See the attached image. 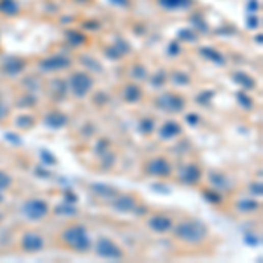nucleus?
Returning a JSON list of instances; mask_svg holds the SVG:
<instances>
[{
    "instance_id": "nucleus-1",
    "label": "nucleus",
    "mask_w": 263,
    "mask_h": 263,
    "mask_svg": "<svg viewBox=\"0 0 263 263\" xmlns=\"http://www.w3.org/2000/svg\"><path fill=\"white\" fill-rule=\"evenodd\" d=\"M174 230V237L177 241L185 242V244H200L209 237V228L204 221L200 219H185L179 225L172 226Z\"/></svg>"
},
{
    "instance_id": "nucleus-2",
    "label": "nucleus",
    "mask_w": 263,
    "mask_h": 263,
    "mask_svg": "<svg viewBox=\"0 0 263 263\" xmlns=\"http://www.w3.org/2000/svg\"><path fill=\"white\" fill-rule=\"evenodd\" d=\"M60 241L63 246H67L69 249L75 251V253H88L91 249V241L90 235H88V228L85 225H69L67 228H63L60 232Z\"/></svg>"
},
{
    "instance_id": "nucleus-3",
    "label": "nucleus",
    "mask_w": 263,
    "mask_h": 263,
    "mask_svg": "<svg viewBox=\"0 0 263 263\" xmlns=\"http://www.w3.org/2000/svg\"><path fill=\"white\" fill-rule=\"evenodd\" d=\"M67 88H69L70 93H72L75 98H85L88 97V93L93 90V77L88 72L77 70V72H74L69 77Z\"/></svg>"
},
{
    "instance_id": "nucleus-4",
    "label": "nucleus",
    "mask_w": 263,
    "mask_h": 263,
    "mask_svg": "<svg viewBox=\"0 0 263 263\" xmlns=\"http://www.w3.org/2000/svg\"><path fill=\"white\" fill-rule=\"evenodd\" d=\"M95 253L103 260H123L125 258V251L121 249V246L109 237L98 239L97 244H95Z\"/></svg>"
},
{
    "instance_id": "nucleus-5",
    "label": "nucleus",
    "mask_w": 263,
    "mask_h": 263,
    "mask_svg": "<svg viewBox=\"0 0 263 263\" xmlns=\"http://www.w3.org/2000/svg\"><path fill=\"white\" fill-rule=\"evenodd\" d=\"M156 107L160 111H165V113H170V114H177V113H182L186 107V98L179 93H162L160 97L154 100Z\"/></svg>"
},
{
    "instance_id": "nucleus-6",
    "label": "nucleus",
    "mask_w": 263,
    "mask_h": 263,
    "mask_svg": "<svg viewBox=\"0 0 263 263\" xmlns=\"http://www.w3.org/2000/svg\"><path fill=\"white\" fill-rule=\"evenodd\" d=\"M21 213L25 214L30 221H41L44 216L49 213V204L42 198H30L21 207Z\"/></svg>"
},
{
    "instance_id": "nucleus-7",
    "label": "nucleus",
    "mask_w": 263,
    "mask_h": 263,
    "mask_svg": "<svg viewBox=\"0 0 263 263\" xmlns=\"http://www.w3.org/2000/svg\"><path fill=\"white\" fill-rule=\"evenodd\" d=\"M142 170H144V174L153 175V177H167V175L172 174V165H170V162L167 158L154 156L144 163Z\"/></svg>"
},
{
    "instance_id": "nucleus-8",
    "label": "nucleus",
    "mask_w": 263,
    "mask_h": 263,
    "mask_svg": "<svg viewBox=\"0 0 263 263\" xmlns=\"http://www.w3.org/2000/svg\"><path fill=\"white\" fill-rule=\"evenodd\" d=\"M44 246H46V242H44V237L39 232H30L29 230V232H25L21 235V239H19V248L29 254L41 253Z\"/></svg>"
},
{
    "instance_id": "nucleus-9",
    "label": "nucleus",
    "mask_w": 263,
    "mask_h": 263,
    "mask_svg": "<svg viewBox=\"0 0 263 263\" xmlns=\"http://www.w3.org/2000/svg\"><path fill=\"white\" fill-rule=\"evenodd\" d=\"M177 179H179L181 185L195 186L202 179V169L197 165V163L190 162V163H186V165L181 167V172H179Z\"/></svg>"
},
{
    "instance_id": "nucleus-10",
    "label": "nucleus",
    "mask_w": 263,
    "mask_h": 263,
    "mask_svg": "<svg viewBox=\"0 0 263 263\" xmlns=\"http://www.w3.org/2000/svg\"><path fill=\"white\" fill-rule=\"evenodd\" d=\"M70 67V60L63 55H53L39 62V69L42 72H58V70H65Z\"/></svg>"
},
{
    "instance_id": "nucleus-11",
    "label": "nucleus",
    "mask_w": 263,
    "mask_h": 263,
    "mask_svg": "<svg viewBox=\"0 0 263 263\" xmlns=\"http://www.w3.org/2000/svg\"><path fill=\"white\" fill-rule=\"evenodd\" d=\"M111 205H113V209L116 211V213H121V214L134 213L139 207L137 198H135L134 195H119V193L111 200Z\"/></svg>"
},
{
    "instance_id": "nucleus-12",
    "label": "nucleus",
    "mask_w": 263,
    "mask_h": 263,
    "mask_svg": "<svg viewBox=\"0 0 263 263\" xmlns=\"http://www.w3.org/2000/svg\"><path fill=\"white\" fill-rule=\"evenodd\" d=\"M147 226L156 233H167L172 230L174 221L172 218L167 216V214H154V216L147 219Z\"/></svg>"
},
{
    "instance_id": "nucleus-13",
    "label": "nucleus",
    "mask_w": 263,
    "mask_h": 263,
    "mask_svg": "<svg viewBox=\"0 0 263 263\" xmlns=\"http://www.w3.org/2000/svg\"><path fill=\"white\" fill-rule=\"evenodd\" d=\"M27 67V62L23 58L18 57H7L2 62V72H6L7 75H18L19 72H23Z\"/></svg>"
},
{
    "instance_id": "nucleus-14",
    "label": "nucleus",
    "mask_w": 263,
    "mask_h": 263,
    "mask_svg": "<svg viewBox=\"0 0 263 263\" xmlns=\"http://www.w3.org/2000/svg\"><path fill=\"white\" fill-rule=\"evenodd\" d=\"M67 123H69V118H67L62 111H57V109L49 111V113L44 116V125H46L47 128L60 130L63 128V126H67Z\"/></svg>"
},
{
    "instance_id": "nucleus-15",
    "label": "nucleus",
    "mask_w": 263,
    "mask_h": 263,
    "mask_svg": "<svg viewBox=\"0 0 263 263\" xmlns=\"http://www.w3.org/2000/svg\"><path fill=\"white\" fill-rule=\"evenodd\" d=\"M181 125H179L177 121H174V119H169V121H165L163 125L158 128V137L162 139V141H172L177 135H181Z\"/></svg>"
},
{
    "instance_id": "nucleus-16",
    "label": "nucleus",
    "mask_w": 263,
    "mask_h": 263,
    "mask_svg": "<svg viewBox=\"0 0 263 263\" xmlns=\"http://www.w3.org/2000/svg\"><path fill=\"white\" fill-rule=\"evenodd\" d=\"M91 190H93V193L97 195V197L103 198V200H113V198L119 193V191L114 188V186L100 185V182H97V185H91Z\"/></svg>"
},
{
    "instance_id": "nucleus-17",
    "label": "nucleus",
    "mask_w": 263,
    "mask_h": 263,
    "mask_svg": "<svg viewBox=\"0 0 263 263\" xmlns=\"http://www.w3.org/2000/svg\"><path fill=\"white\" fill-rule=\"evenodd\" d=\"M123 98H125V102L128 103H135L139 102L142 98V90L139 85H135V83H128L125 88H123Z\"/></svg>"
},
{
    "instance_id": "nucleus-18",
    "label": "nucleus",
    "mask_w": 263,
    "mask_h": 263,
    "mask_svg": "<svg viewBox=\"0 0 263 263\" xmlns=\"http://www.w3.org/2000/svg\"><path fill=\"white\" fill-rule=\"evenodd\" d=\"M232 79H233V83H237V85L241 86L244 91H251V90H254V88H256V83H254V79L251 77L249 74L242 72V70H239V72H233Z\"/></svg>"
},
{
    "instance_id": "nucleus-19",
    "label": "nucleus",
    "mask_w": 263,
    "mask_h": 263,
    "mask_svg": "<svg viewBox=\"0 0 263 263\" xmlns=\"http://www.w3.org/2000/svg\"><path fill=\"white\" fill-rule=\"evenodd\" d=\"M198 53H200V57H204L205 60H209V62H213L214 65H225V57H223L219 51L213 49V47H200L198 49Z\"/></svg>"
},
{
    "instance_id": "nucleus-20",
    "label": "nucleus",
    "mask_w": 263,
    "mask_h": 263,
    "mask_svg": "<svg viewBox=\"0 0 263 263\" xmlns=\"http://www.w3.org/2000/svg\"><path fill=\"white\" fill-rule=\"evenodd\" d=\"M19 13V6L16 0H0V14L13 18Z\"/></svg>"
},
{
    "instance_id": "nucleus-21",
    "label": "nucleus",
    "mask_w": 263,
    "mask_h": 263,
    "mask_svg": "<svg viewBox=\"0 0 263 263\" xmlns=\"http://www.w3.org/2000/svg\"><path fill=\"white\" fill-rule=\"evenodd\" d=\"M158 4L167 11H179L191 6V0H158Z\"/></svg>"
},
{
    "instance_id": "nucleus-22",
    "label": "nucleus",
    "mask_w": 263,
    "mask_h": 263,
    "mask_svg": "<svg viewBox=\"0 0 263 263\" xmlns=\"http://www.w3.org/2000/svg\"><path fill=\"white\" fill-rule=\"evenodd\" d=\"M260 209V202L256 200H248V198H242V200L237 202V211L242 214H248V213H254V211Z\"/></svg>"
},
{
    "instance_id": "nucleus-23",
    "label": "nucleus",
    "mask_w": 263,
    "mask_h": 263,
    "mask_svg": "<svg viewBox=\"0 0 263 263\" xmlns=\"http://www.w3.org/2000/svg\"><path fill=\"white\" fill-rule=\"evenodd\" d=\"M55 214H60V216H74V214H77V207L72 202L65 200L55 207Z\"/></svg>"
},
{
    "instance_id": "nucleus-24",
    "label": "nucleus",
    "mask_w": 263,
    "mask_h": 263,
    "mask_svg": "<svg viewBox=\"0 0 263 263\" xmlns=\"http://www.w3.org/2000/svg\"><path fill=\"white\" fill-rule=\"evenodd\" d=\"M14 125H16V128H19V130H30L32 126L35 125V119H34V116H30V114H21V116L16 118Z\"/></svg>"
},
{
    "instance_id": "nucleus-25",
    "label": "nucleus",
    "mask_w": 263,
    "mask_h": 263,
    "mask_svg": "<svg viewBox=\"0 0 263 263\" xmlns=\"http://www.w3.org/2000/svg\"><path fill=\"white\" fill-rule=\"evenodd\" d=\"M211 185L214 186V190H221V188H226L230 185L228 182V177L223 174H218V172H211V177H209Z\"/></svg>"
},
{
    "instance_id": "nucleus-26",
    "label": "nucleus",
    "mask_w": 263,
    "mask_h": 263,
    "mask_svg": "<svg viewBox=\"0 0 263 263\" xmlns=\"http://www.w3.org/2000/svg\"><path fill=\"white\" fill-rule=\"evenodd\" d=\"M130 75H132V79H135V81H146L147 70L142 63H135V65H132V69H130Z\"/></svg>"
},
{
    "instance_id": "nucleus-27",
    "label": "nucleus",
    "mask_w": 263,
    "mask_h": 263,
    "mask_svg": "<svg viewBox=\"0 0 263 263\" xmlns=\"http://www.w3.org/2000/svg\"><path fill=\"white\" fill-rule=\"evenodd\" d=\"M170 81H172L174 85H177V86H188L190 83H191V79H190V75L186 74V72H181V70H174V72L170 74Z\"/></svg>"
},
{
    "instance_id": "nucleus-28",
    "label": "nucleus",
    "mask_w": 263,
    "mask_h": 263,
    "mask_svg": "<svg viewBox=\"0 0 263 263\" xmlns=\"http://www.w3.org/2000/svg\"><path fill=\"white\" fill-rule=\"evenodd\" d=\"M237 100H239V103H241L242 107H244V109H248V111L253 109V103H254L253 98H251L244 90L239 91V93H237Z\"/></svg>"
},
{
    "instance_id": "nucleus-29",
    "label": "nucleus",
    "mask_w": 263,
    "mask_h": 263,
    "mask_svg": "<svg viewBox=\"0 0 263 263\" xmlns=\"http://www.w3.org/2000/svg\"><path fill=\"white\" fill-rule=\"evenodd\" d=\"M114 162H116V156H114L113 151H103L102 153V158H100V163H103V170L111 169V167L114 165Z\"/></svg>"
},
{
    "instance_id": "nucleus-30",
    "label": "nucleus",
    "mask_w": 263,
    "mask_h": 263,
    "mask_svg": "<svg viewBox=\"0 0 263 263\" xmlns=\"http://www.w3.org/2000/svg\"><path fill=\"white\" fill-rule=\"evenodd\" d=\"M11 186H13V177L4 170H0V191L9 190Z\"/></svg>"
},
{
    "instance_id": "nucleus-31",
    "label": "nucleus",
    "mask_w": 263,
    "mask_h": 263,
    "mask_svg": "<svg viewBox=\"0 0 263 263\" xmlns=\"http://www.w3.org/2000/svg\"><path fill=\"white\" fill-rule=\"evenodd\" d=\"M67 39L70 41V44L74 46H79V44H85L86 42V37L79 32H67Z\"/></svg>"
},
{
    "instance_id": "nucleus-32",
    "label": "nucleus",
    "mask_w": 263,
    "mask_h": 263,
    "mask_svg": "<svg viewBox=\"0 0 263 263\" xmlns=\"http://www.w3.org/2000/svg\"><path fill=\"white\" fill-rule=\"evenodd\" d=\"M204 197L211 204H219L221 202V195H219L218 190H204Z\"/></svg>"
},
{
    "instance_id": "nucleus-33",
    "label": "nucleus",
    "mask_w": 263,
    "mask_h": 263,
    "mask_svg": "<svg viewBox=\"0 0 263 263\" xmlns=\"http://www.w3.org/2000/svg\"><path fill=\"white\" fill-rule=\"evenodd\" d=\"M139 128H141V132L144 135H149L151 132L154 130V121L151 118H146V119H142L141 121V125H139Z\"/></svg>"
},
{
    "instance_id": "nucleus-34",
    "label": "nucleus",
    "mask_w": 263,
    "mask_h": 263,
    "mask_svg": "<svg viewBox=\"0 0 263 263\" xmlns=\"http://www.w3.org/2000/svg\"><path fill=\"white\" fill-rule=\"evenodd\" d=\"M165 81H167V75L163 70H160V72H156L153 75V79H151V85H153L154 88H160L165 85Z\"/></svg>"
},
{
    "instance_id": "nucleus-35",
    "label": "nucleus",
    "mask_w": 263,
    "mask_h": 263,
    "mask_svg": "<svg viewBox=\"0 0 263 263\" xmlns=\"http://www.w3.org/2000/svg\"><path fill=\"white\" fill-rule=\"evenodd\" d=\"M19 106H23V107H32L35 103V97L32 95V91H29V93H25L21 98H19Z\"/></svg>"
},
{
    "instance_id": "nucleus-36",
    "label": "nucleus",
    "mask_w": 263,
    "mask_h": 263,
    "mask_svg": "<svg viewBox=\"0 0 263 263\" xmlns=\"http://www.w3.org/2000/svg\"><path fill=\"white\" fill-rule=\"evenodd\" d=\"M177 35H179V39H181V41H188V42H195V41H197V35H195L191 30H181Z\"/></svg>"
},
{
    "instance_id": "nucleus-37",
    "label": "nucleus",
    "mask_w": 263,
    "mask_h": 263,
    "mask_svg": "<svg viewBox=\"0 0 263 263\" xmlns=\"http://www.w3.org/2000/svg\"><path fill=\"white\" fill-rule=\"evenodd\" d=\"M213 97H214V91H202V93L197 97V102H198V103H204V106H207V103H209V100H211V98H213Z\"/></svg>"
},
{
    "instance_id": "nucleus-38",
    "label": "nucleus",
    "mask_w": 263,
    "mask_h": 263,
    "mask_svg": "<svg viewBox=\"0 0 263 263\" xmlns=\"http://www.w3.org/2000/svg\"><path fill=\"white\" fill-rule=\"evenodd\" d=\"M107 100H109V97H107V93H106V91H98V93L95 95V103H97L98 107L106 106Z\"/></svg>"
},
{
    "instance_id": "nucleus-39",
    "label": "nucleus",
    "mask_w": 263,
    "mask_h": 263,
    "mask_svg": "<svg viewBox=\"0 0 263 263\" xmlns=\"http://www.w3.org/2000/svg\"><path fill=\"white\" fill-rule=\"evenodd\" d=\"M249 190H251V195H256V197H261V193H263L261 181H258V182H251Z\"/></svg>"
},
{
    "instance_id": "nucleus-40",
    "label": "nucleus",
    "mask_w": 263,
    "mask_h": 263,
    "mask_svg": "<svg viewBox=\"0 0 263 263\" xmlns=\"http://www.w3.org/2000/svg\"><path fill=\"white\" fill-rule=\"evenodd\" d=\"M186 119H188L191 126H197L198 121H200V116H198V114H186Z\"/></svg>"
},
{
    "instance_id": "nucleus-41",
    "label": "nucleus",
    "mask_w": 263,
    "mask_h": 263,
    "mask_svg": "<svg viewBox=\"0 0 263 263\" xmlns=\"http://www.w3.org/2000/svg\"><path fill=\"white\" fill-rule=\"evenodd\" d=\"M41 156H42V160H49V162H51V165H55V163H57V158H55L53 154L47 153V151H42Z\"/></svg>"
},
{
    "instance_id": "nucleus-42",
    "label": "nucleus",
    "mask_w": 263,
    "mask_h": 263,
    "mask_svg": "<svg viewBox=\"0 0 263 263\" xmlns=\"http://www.w3.org/2000/svg\"><path fill=\"white\" fill-rule=\"evenodd\" d=\"M6 116H7V107L2 100V95H0V119H4Z\"/></svg>"
},
{
    "instance_id": "nucleus-43",
    "label": "nucleus",
    "mask_w": 263,
    "mask_h": 263,
    "mask_svg": "<svg viewBox=\"0 0 263 263\" xmlns=\"http://www.w3.org/2000/svg\"><path fill=\"white\" fill-rule=\"evenodd\" d=\"M258 7H260V4H258L256 0H249L248 11H251V13H254V11H258Z\"/></svg>"
},
{
    "instance_id": "nucleus-44",
    "label": "nucleus",
    "mask_w": 263,
    "mask_h": 263,
    "mask_svg": "<svg viewBox=\"0 0 263 263\" xmlns=\"http://www.w3.org/2000/svg\"><path fill=\"white\" fill-rule=\"evenodd\" d=\"M258 25H260V19H258V18H249L248 19V27H249V29H256Z\"/></svg>"
},
{
    "instance_id": "nucleus-45",
    "label": "nucleus",
    "mask_w": 263,
    "mask_h": 263,
    "mask_svg": "<svg viewBox=\"0 0 263 263\" xmlns=\"http://www.w3.org/2000/svg\"><path fill=\"white\" fill-rule=\"evenodd\" d=\"M179 53V46H177V44H170V46H169V55H177Z\"/></svg>"
},
{
    "instance_id": "nucleus-46",
    "label": "nucleus",
    "mask_w": 263,
    "mask_h": 263,
    "mask_svg": "<svg viewBox=\"0 0 263 263\" xmlns=\"http://www.w3.org/2000/svg\"><path fill=\"white\" fill-rule=\"evenodd\" d=\"M111 2H113L114 6H118V7H126V6H128V0H111Z\"/></svg>"
},
{
    "instance_id": "nucleus-47",
    "label": "nucleus",
    "mask_w": 263,
    "mask_h": 263,
    "mask_svg": "<svg viewBox=\"0 0 263 263\" xmlns=\"http://www.w3.org/2000/svg\"><path fill=\"white\" fill-rule=\"evenodd\" d=\"M6 137L9 139V141H13L14 144H19V139H14V137H13V134H6Z\"/></svg>"
},
{
    "instance_id": "nucleus-48",
    "label": "nucleus",
    "mask_w": 263,
    "mask_h": 263,
    "mask_svg": "<svg viewBox=\"0 0 263 263\" xmlns=\"http://www.w3.org/2000/svg\"><path fill=\"white\" fill-rule=\"evenodd\" d=\"M77 4H86V2H90V0H75Z\"/></svg>"
},
{
    "instance_id": "nucleus-49",
    "label": "nucleus",
    "mask_w": 263,
    "mask_h": 263,
    "mask_svg": "<svg viewBox=\"0 0 263 263\" xmlns=\"http://www.w3.org/2000/svg\"><path fill=\"white\" fill-rule=\"evenodd\" d=\"M2 202H4V195L0 193V204H2Z\"/></svg>"
}]
</instances>
